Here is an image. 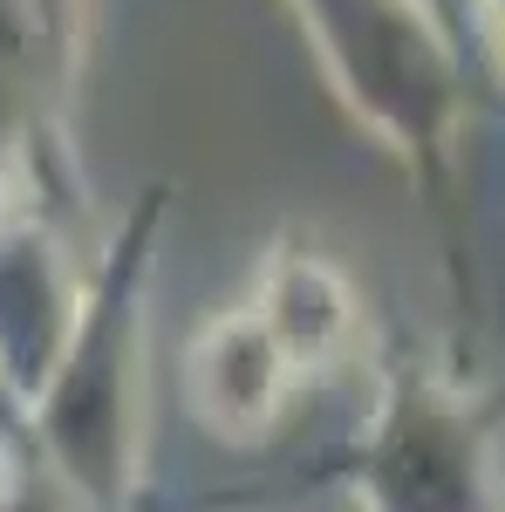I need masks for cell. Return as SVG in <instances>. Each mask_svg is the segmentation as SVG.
I'll return each instance as SVG.
<instances>
[{
    "label": "cell",
    "mask_w": 505,
    "mask_h": 512,
    "mask_svg": "<svg viewBox=\"0 0 505 512\" xmlns=\"http://www.w3.org/2000/svg\"><path fill=\"white\" fill-rule=\"evenodd\" d=\"M164 212H171V185H151L123 212L103 260L89 267L76 335L35 410L21 417L35 451L96 512H130L144 485V328H151V267Z\"/></svg>",
    "instance_id": "cell-1"
},
{
    "label": "cell",
    "mask_w": 505,
    "mask_h": 512,
    "mask_svg": "<svg viewBox=\"0 0 505 512\" xmlns=\"http://www.w3.org/2000/svg\"><path fill=\"white\" fill-rule=\"evenodd\" d=\"M294 7H301L342 103L383 137V151L403 158L430 219L444 226L451 301L471 321L478 294H471L465 205H458V123L471 103V69L417 0H294Z\"/></svg>",
    "instance_id": "cell-2"
},
{
    "label": "cell",
    "mask_w": 505,
    "mask_h": 512,
    "mask_svg": "<svg viewBox=\"0 0 505 512\" xmlns=\"http://www.w3.org/2000/svg\"><path fill=\"white\" fill-rule=\"evenodd\" d=\"M492 410L499 403H478L451 362L389 355L349 458L355 512H499L485 478Z\"/></svg>",
    "instance_id": "cell-3"
},
{
    "label": "cell",
    "mask_w": 505,
    "mask_h": 512,
    "mask_svg": "<svg viewBox=\"0 0 505 512\" xmlns=\"http://www.w3.org/2000/svg\"><path fill=\"white\" fill-rule=\"evenodd\" d=\"M82 274L55 219L28 205H0V410L28 417L48 390L55 362L76 335L82 315Z\"/></svg>",
    "instance_id": "cell-4"
},
{
    "label": "cell",
    "mask_w": 505,
    "mask_h": 512,
    "mask_svg": "<svg viewBox=\"0 0 505 512\" xmlns=\"http://www.w3.org/2000/svg\"><path fill=\"white\" fill-rule=\"evenodd\" d=\"M301 383H308V369L280 349V335L253 308H226V315H212L185 342V403H192V424L212 431L219 444H233V451L267 444L287 424Z\"/></svg>",
    "instance_id": "cell-5"
},
{
    "label": "cell",
    "mask_w": 505,
    "mask_h": 512,
    "mask_svg": "<svg viewBox=\"0 0 505 512\" xmlns=\"http://www.w3.org/2000/svg\"><path fill=\"white\" fill-rule=\"evenodd\" d=\"M246 308L280 335V349L294 355L308 376L328 369V362H342V349L355 342V321H362L349 274L321 246H308V239H280L273 246Z\"/></svg>",
    "instance_id": "cell-6"
},
{
    "label": "cell",
    "mask_w": 505,
    "mask_h": 512,
    "mask_svg": "<svg viewBox=\"0 0 505 512\" xmlns=\"http://www.w3.org/2000/svg\"><path fill=\"white\" fill-rule=\"evenodd\" d=\"M0 512H96V506L41 458L28 424H21V444H14L7 465H0Z\"/></svg>",
    "instance_id": "cell-7"
},
{
    "label": "cell",
    "mask_w": 505,
    "mask_h": 512,
    "mask_svg": "<svg viewBox=\"0 0 505 512\" xmlns=\"http://www.w3.org/2000/svg\"><path fill=\"white\" fill-rule=\"evenodd\" d=\"M0 458H7V451H0Z\"/></svg>",
    "instance_id": "cell-8"
}]
</instances>
